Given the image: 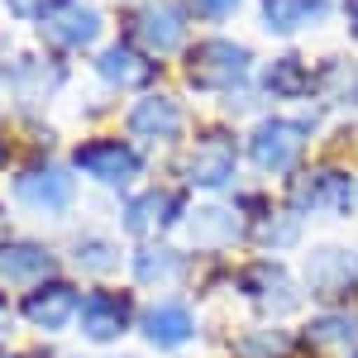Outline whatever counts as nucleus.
Returning a JSON list of instances; mask_svg holds the SVG:
<instances>
[{
    "label": "nucleus",
    "mask_w": 358,
    "mask_h": 358,
    "mask_svg": "<svg viewBox=\"0 0 358 358\" xmlns=\"http://www.w3.org/2000/svg\"><path fill=\"white\" fill-rule=\"evenodd\" d=\"M192 86L201 91H229L248 77V48L229 43V38H206L192 48V67H187Z\"/></svg>",
    "instance_id": "nucleus-1"
},
{
    "label": "nucleus",
    "mask_w": 358,
    "mask_h": 358,
    "mask_svg": "<svg viewBox=\"0 0 358 358\" xmlns=\"http://www.w3.org/2000/svg\"><path fill=\"white\" fill-rule=\"evenodd\" d=\"M72 163H77V172H86L101 187H129L138 177V167H143V158H138L134 143H124V138H86Z\"/></svg>",
    "instance_id": "nucleus-2"
},
{
    "label": "nucleus",
    "mask_w": 358,
    "mask_h": 358,
    "mask_svg": "<svg viewBox=\"0 0 358 358\" xmlns=\"http://www.w3.org/2000/svg\"><path fill=\"white\" fill-rule=\"evenodd\" d=\"M306 287L310 296L320 301H339V296H354L358 292V253L354 248L325 244L306 258Z\"/></svg>",
    "instance_id": "nucleus-3"
},
{
    "label": "nucleus",
    "mask_w": 358,
    "mask_h": 358,
    "mask_svg": "<svg viewBox=\"0 0 358 358\" xmlns=\"http://www.w3.org/2000/svg\"><path fill=\"white\" fill-rule=\"evenodd\" d=\"M306 134L310 129L301 120H263L253 129V138H248V153H253V163L263 172H292L306 148Z\"/></svg>",
    "instance_id": "nucleus-4"
},
{
    "label": "nucleus",
    "mask_w": 358,
    "mask_h": 358,
    "mask_svg": "<svg viewBox=\"0 0 358 358\" xmlns=\"http://www.w3.org/2000/svg\"><path fill=\"white\" fill-rule=\"evenodd\" d=\"M77 320H82V339L110 344V339H120V334L129 330V320H134V296H129V292L101 287V292H91V296L82 301Z\"/></svg>",
    "instance_id": "nucleus-5"
},
{
    "label": "nucleus",
    "mask_w": 358,
    "mask_h": 358,
    "mask_svg": "<svg viewBox=\"0 0 358 358\" xmlns=\"http://www.w3.org/2000/svg\"><path fill=\"white\" fill-rule=\"evenodd\" d=\"M20 310H24V320L34 325V330L57 334V330H67V325L77 320L82 296H77V287H72V282H38V287L24 296Z\"/></svg>",
    "instance_id": "nucleus-6"
},
{
    "label": "nucleus",
    "mask_w": 358,
    "mask_h": 358,
    "mask_svg": "<svg viewBox=\"0 0 358 358\" xmlns=\"http://www.w3.org/2000/svg\"><path fill=\"white\" fill-rule=\"evenodd\" d=\"M15 201L38 210V215H57L72 206V177L62 172L57 163H43V167H29L15 177Z\"/></svg>",
    "instance_id": "nucleus-7"
},
{
    "label": "nucleus",
    "mask_w": 358,
    "mask_h": 358,
    "mask_svg": "<svg viewBox=\"0 0 358 358\" xmlns=\"http://www.w3.org/2000/svg\"><path fill=\"white\" fill-rule=\"evenodd\" d=\"M239 292H244L253 306H263V310H292V306L301 301L296 296V282L287 277V268L282 263H273V258H263V263H248L244 273H239Z\"/></svg>",
    "instance_id": "nucleus-8"
},
{
    "label": "nucleus",
    "mask_w": 358,
    "mask_h": 358,
    "mask_svg": "<svg viewBox=\"0 0 358 358\" xmlns=\"http://www.w3.org/2000/svg\"><path fill=\"white\" fill-rule=\"evenodd\" d=\"M349 201H354V182L344 172H310L306 182H296L292 206L301 215H349Z\"/></svg>",
    "instance_id": "nucleus-9"
},
{
    "label": "nucleus",
    "mask_w": 358,
    "mask_h": 358,
    "mask_svg": "<svg viewBox=\"0 0 358 358\" xmlns=\"http://www.w3.org/2000/svg\"><path fill=\"white\" fill-rule=\"evenodd\" d=\"M182 215H187V192H143L124 206V229L153 234V229H172Z\"/></svg>",
    "instance_id": "nucleus-10"
},
{
    "label": "nucleus",
    "mask_w": 358,
    "mask_h": 358,
    "mask_svg": "<svg viewBox=\"0 0 358 358\" xmlns=\"http://www.w3.org/2000/svg\"><path fill=\"white\" fill-rule=\"evenodd\" d=\"M234 163H239L234 143H229L224 134H206L201 143H196V153H192V163H187V172H192L196 187L220 192V187H229V182H234Z\"/></svg>",
    "instance_id": "nucleus-11"
},
{
    "label": "nucleus",
    "mask_w": 358,
    "mask_h": 358,
    "mask_svg": "<svg viewBox=\"0 0 358 358\" xmlns=\"http://www.w3.org/2000/svg\"><path fill=\"white\" fill-rule=\"evenodd\" d=\"M196 334V315L187 301H158L148 315H143V339L153 344V349H182L187 339Z\"/></svg>",
    "instance_id": "nucleus-12"
},
{
    "label": "nucleus",
    "mask_w": 358,
    "mask_h": 358,
    "mask_svg": "<svg viewBox=\"0 0 358 358\" xmlns=\"http://www.w3.org/2000/svg\"><path fill=\"white\" fill-rule=\"evenodd\" d=\"M134 38L158 57L172 53V48H182V38H187L182 10H177V5H148V10H138L134 15Z\"/></svg>",
    "instance_id": "nucleus-13"
},
{
    "label": "nucleus",
    "mask_w": 358,
    "mask_h": 358,
    "mask_svg": "<svg viewBox=\"0 0 358 358\" xmlns=\"http://www.w3.org/2000/svg\"><path fill=\"white\" fill-rule=\"evenodd\" d=\"M43 34L53 38L57 48H86L91 38H96V29H101V20H96V10L91 5H77V0H67V5H57L53 15L43 20Z\"/></svg>",
    "instance_id": "nucleus-14"
},
{
    "label": "nucleus",
    "mask_w": 358,
    "mask_h": 358,
    "mask_svg": "<svg viewBox=\"0 0 358 358\" xmlns=\"http://www.w3.org/2000/svg\"><path fill=\"white\" fill-rule=\"evenodd\" d=\"M129 134L134 138H177L182 134V106L172 96H143L129 110Z\"/></svg>",
    "instance_id": "nucleus-15"
},
{
    "label": "nucleus",
    "mask_w": 358,
    "mask_h": 358,
    "mask_svg": "<svg viewBox=\"0 0 358 358\" xmlns=\"http://www.w3.org/2000/svg\"><path fill=\"white\" fill-rule=\"evenodd\" d=\"M48 273H53V253L43 244H29V239L0 244V282H38Z\"/></svg>",
    "instance_id": "nucleus-16"
},
{
    "label": "nucleus",
    "mask_w": 358,
    "mask_h": 358,
    "mask_svg": "<svg viewBox=\"0 0 358 358\" xmlns=\"http://www.w3.org/2000/svg\"><path fill=\"white\" fill-rule=\"evenodd\" d=\"M96 67H101V77L115 82V86H143L148 77H153V62H148V57H138L134 48H124V43L106 48Z\"/></svg>",
    "instance_id": "nucleus-17"
},
{
    "label": "nucleus",
    "mask_w": 358,
    "mask_h": 358,
    "mask_svg": "<svg viewBox=\"0 0 358 358\" xmlns=\"http://www.w3.org/2000/svg\"><path fill=\"white\" fill-rule=\"evenodd\" d=\"M330 5L325 0H263V20H268V29H277V34H292V29L310 24V20H320Z\"/></svg>",
    "instance_id": "nucleus-18"
},
{
    "label": "nucleus",
    "mask_w": 358,
    "mask_h": 358,
    "mask_svg": "<svg viewBox=\"0 0 358 358\" xmlns=\"http://www.w3.org/2000/svg\"><path fill=\"white\" fill-rule=\"evenodd\" d=\"M177 273H182V258L172 253V248H163V244H143L134 253V277L143 282V287H167V282H177Z\"/></svg>",
    "instance_id": "nucleus-19"
},
{
    "label": "nucleus",
    "mask_w": 358,
    "mask_h": 358,
    "mask_svg": "<svg viewBox=\"0 0 358 358\" xmlns=\"http://www.w3.org/2000/svg\"><path fill=\"white\" fill-rule=\"evenodd\" d=\"M192 239H196L201 248H224V244H234V239H239V220H234V210H220V206L196 210Z\"/></svg>",
    "instance_id": "nucleus-20"
},
{
    "label": "nucleus",
    "mask_w": 358,
    "mask_h": 358,
    "mask_svg": "<svg viewBox=\"0 0 358 358\" xmlns=\"http://www.w3.org/2000/svg\"><path fill=\"white\" fill-rule=\"evenodd\" d=\"M310 344H325V349H344V344H358V315L354 310H330L320 320H310Z\"/></svg>",
    "instance_id": "nucleus-21"
},
{
    "label": "nucleus",
    "mask_w": 358,
    "mask_h": 358,
    "mask_svg": "<svg viewBox=\"0 0 358 358\" xmlns=\"http://www.w3.org/2000/svg\"><path fill=\"white\" fill-rule=\"evenodd\" d=\"M306 86H310V72L301 67V57H277L268 67V91L273 96H301Z\"/></svg>",
    "instance_id": "nucleus-22"
},
{
    "label": "nucleus",
    "mask_w": 358,
    "mask_h": 358,
    "mask_svg": "<svg viewBox=\"0 0 358 358\" xmlns=\"http://www.w3.org/2000/svg\"><path fill=\"white\" fill-rule=\"evenodd\" d=\"M77 268H86V273H115L120 268V248L110 239H77Z\"/></svg>",
    "instance_id": "nucleus-23"
},
{
    "label": "nucleus",
    "mask_w": 358,
    "mask_h": 358,
    "mask_svg": "<svg viewBox=\"0 0 358 358\" xmlns=\"http://www.w3.org/2000/svg\"><path fill=\"white\" fill-rule=\"evenodd\" d=\"M239 354H248V358H277V354H287V334H282V330H263V339H244Z\"/></svg>",
    "instance_id": "nucleus-24"
},
{
    "label": "nucleus",
    "mask_w": 358,
    "mask_h": 358,
    "mask_svg": "<svg viewBox=\"0 0 358 358\" xmlns=\"http://www.w3.org/2000/svg\"><path fill=\"white\" fill-rule=\"evenodd\" d=\"M57 5H67V0H10V10H15V15H24V20H38V24L53 15Z\"/></svg>",
    "instance_id": "nucleus-25"
},
{
    "label": "nucleus",
    "mask_w": 358,
    "mask_h": 358,
    "mask_svg": "<svg viewBox=\"0 0 358 358\" xmlns=\"http://www.w3.org/2000/svg\"><path fill=\"white\" fill-rule=\"evenodd\" d=\"M263 239H268V244L273 248H287V244H296V220H282V224H263Z\"/></svg>",
    "instance_id": "nucleus-26"
},
{
    "label": "nucleus",
    "mask_w": 358,
    "mask_h": 358,
    "mask_svg": "<svg viewBox=\"0 0 358 358\" xmlns=\"http://www.w3.org/2000/svg\"><path fill=\"white\" fill-rule=\"evenodd\" d=\"M234 5H239V0H192V10H196V15H206V20H224Z\"/></svg>",
    "instance_id": "nucleus-27"
},
{
    "label": "nucleus",
    "mask_w": 358,
    "mask_h": 358,
    "mask_svg": "<svg viewBox=\"0 0 358 358\" xmlns=\"http://www.w3.org/2000/svg\"><path fill=\"white\" fill-rule=\"evenodd\" d=\"M10 330V301H5V296H0V334Z\"/></svg>",
    "instance_id": "nucleus-28"
},
{
    "label": "nucleus",
    "mask_w": 358,
    "mask_h": 358,
    "mask_svg": "<svg viewBox=\"0 0 358 358\" xmlns=\"http://www.w3.org/2000/svg\"><path fill=\"white\" fill-rule=\"evenodd\" d=\"M349 24H354V34H358V0H349Z\"/></svg>",
    "instance_id": "nucleus-29"
},
{
    "label": "nucleus",
    "mask_w": 358,
    "mask_h": 358,
    "mask_svg": "<svg viewBox=\"0 0 358 358\" xmlns=\"http://www.w3.org/2000/svg\"><path fill=\"white\" fill-rule=\"evenodd\" d=\"M0 358H5V354H0Z\"/></svg>",
    "instance_id": "nucleus-30"
},
{
    "label": "nucleus",
    "mask_w": 358,
    "mask_h": 358,
    "mask_svg": "<svg viewBox=\"0 0 358 358\" xmlns=\"http://www.w3.org/2000/svg\"><path fill=\"white\" fill-rule=\"evenodd\" d=\"M354 358H358V354H354Z\"/></svg>",
    "instance_id": "nucleus-31"
}]
</instances>
